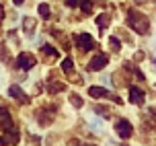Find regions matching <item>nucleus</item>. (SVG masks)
<instances>
[{
    "instance_id": "f3484780",
    "label": "nucleus",
    "mask_w": 156,
    "mask_h": 146,
    "mask_svg": "<svg viewBox=\"0 0 156 146\" xmlns=\"http://www.w3.org/2000/svg\"><path fill=\"white\" fill-rule=\"evenodd\" d=\"M109 43H111V47H113L115 52H117V49H119V47H121V43L117 41V37H111V39H109Z\"/></svg>"
},
{
    "instance_id": "a211bd4d",
    "label": "nucleus",
    "mask_w": 156,
    "mask_h": 146,
    "mask_svg": "<svg viewBox=\"0 0 156 146\" xmlns=\"http://www.w3.org/2000/svg\"><path fill=\"white\" fill-rule=\"evenodd\" d=\"M27 29H29V31L33 29V21H31V19H25V31H27Z\"/></svg>"
},
{
    "instance_id": "6e6552de",
    "label": "nucleus",
    "mask_w": 156,
    "mask_h": 146,
    "mask_svg": "<svg viewBox=\"0 0 156 146\" xmlns=\"http://www.w3.org/2000/svg\"><path fill=\"white\" fill-rule=\"evenodd\" d=\"M8 95H10V97H15V99H19V101H27V97H25V93L21 91V86H10V89H8Z\"/></svg>"
},
{
    "instance_id": "2eb2a0df",
    "label": "nucleus",
    "mask_w": 156,
    "mask_h": 146,
    "mask_svg": "<svg viewBox=\"0 0 156 146\" xmlns=\"http://www.w3.org/2000/svg\"><path fill=\"white\" fill-rule=\"evenodd\" d=\"M86 0H68V6L70 8H76V6H82Z\"/></svg>"
},
{
    "instance_id": "aec40b11",
    "label": "nucleus",
    "mask_w": 156,
    "mask_h": 146,
    "mask_svg": "<svg viewBox=\"0 0 156 146\" xmlns=\"http://www.w3.org/2000/svg\"><path fill=\"white\" fill-rule=\"evenodd\" d=\"M4 115H8V111L4 107H0V117H4Z\"/></svg>"
},
{
    "instance_id": "4468645a",
    "label": "nucleus",
    "mask_w": 156,
    "mask_h": 146,
    "mask_svg": "<svg viewBox=\"0 0 156 146\" xmlns=\"http://www.w3.org/2000/svg\"><path fill=\"white\" fill-rule=\"evenodd\" d=\"M70 101L74 103V107H82V99H80L78 95H74V93L70 95Z\"/></svg>"
},
{
    "instance_id": "39448f33",
    "label": "nucleus",
    "mask_w": 156,
    "mask_h": 146,
    "mask_svg": "<svg viewBox=\"0 0 156 146\" xmlns=\"http://www.w3.org/2000/svg\"><path fill=\"white\" fill-rule=\"evenodd\" d=\"M19 66H21L23 70L33 68V66H35V58H33L31 54H21L19 56Z\"/></svg>"
},
{
    "instance_id": "f03ea898",
    "label": "nucleus",
    "mask_w": 156,
    "mask_h": 146,
    "mask_svg": "<svg viewBox=\"0 0 156 146\" xmlns=\"http://www.w3.org/2000/svg\"><path fill=\"white\" fill-rule=\"evenodd\" d=\"M115 130H117V136L119 138H129L132 136V123L127 122V119H119L115 123Z\"/></svg>"
},
{
    "instance_id": "4be33fe9",
    "label": "nucleus",
    "mask_w": 156,
    "mask_h": 146,
    "mask_svg": "<svg viewBox=\"0 0 156 146\" xmlns=\"http://www.w3.org/2000/svg\"><path fill=\"white\" fill-rule=\"evenodd\" d=\"M12 2H15L16 6H21V4H23V0H12Z\"/></svg>"
},
{
    "instance_id": "6ab92c4d",
    "label": "nucleus",
    "mask_w": 156,
    "mask_h": 146,
    "mask_svg": "<svg viewBox=\"0 0 156 146\" xmlns=\"http://www.w3.org/2000/svg\"><path fill=\"white\" fill-rule=\"evenodd\" d=\"M82 10H84V13H90V2H88V0L82 4Z\"/></svg>"
},
{
    "instance_id": "f257e3e1",
    "label": "nucleus",
    "mask_w": 156,
    "mask_h": 146,
    "mask_svg": "<svg viewBox=\"0 0 156 146\" xmlns=\"http://www.w3.org/2000/svg\"><path fill=\"white\" fill-rule=\"evenodd\" d=\"M127 25H129L136 33H140V35L146 33L148 27H150L148 16H144L142 13H138V10H129V13H127Z\"/></svg>"
},
{
    "instance_id": "9b49d317",
    "label": "nucleus",
    "mask_w": 156,
    "mask_h": 146,
    "mask_svg": "<svg viewBox=\"0 0 156 146\" xmlns=\"http://www.w3.org/2000/svg\"><path fill=\"white\" fill-rule=\"evenodd\" d=\"M37 10H39V15L43 16V19H47V16H49V6H47L45 2H41V4H39V8H37Z\"/></svg>"
},
{
    "instance_id": "dca6fc26",
    "label": "nucleus",
    "mask_w": 156,
    "mask_h": 146,
    "mask_svg": "<svg viewBox=\"0 0 156 146\" xmlns=\"http://www.w3.org/2000/svg\"><path fill=\"white\" fill-rule=\"evenodd\" d=\"M43 52H45L47 56H58V52H55V49H54V47H51V46H47V43H45V46H43Z\"/></svg>"
},
{
    "instance_id": "0eeeda50",
    "label": "nucleus",
    "mask_w": 156,
    "mask_h": 146,
    "mask_svg": "<svg viewBox=\"0 0 156 146\" xmlns=\"http://www.w3.org/2000/svg\"><path fill=\"white\" fill-rule=\"evenodd\" d=\"M88 95L94 97V99H101V97H107L109 91H107V89H103V86H90V89H88Z\"/></svg>"
},
{
    "instance_id": "1a4fd4ad",
    "label": "nucleus",
    "mask_w": 156,
    "mask_h": 146,
    "mask_svg": "<svg viewBox=\"0 0 156 146\" xmlns=\"http://www.w3.org/2000/svg\"><path fill=\"white\" fill-rule=\"evenodd\" d=\"M0 126H2V130H12L15 128V123H12V119H10V115H4L2 117V122H0Z\"/></svg>"
},
{
    "instance_id": "423d86ee",
    "label": "nucleus",
    "mask_w": 156,
    "mask_h": 146,
    "mask_svg": "<svg viewBox=\"0 0 156 146\" xmlns=\"http://www.w3.org/2000/svg\"><path fill=\"white\" fill-rule=\"evenodd\" d=\"M129 101L132 103H144V93H142V89H138V86H132L129 89Z\"/></svg>"
},
{
    "instance_id": "412c9836",
    "label": "nucleus",
    "mask_w": 156,
    "mask_h": 146,
    "mask_svg": "<svg viewBox=\"0 0 156 146\" xmlns=\"http://www.w3.org/2000/svg\"><path fill=\"white\" fill-rule=\"evenodd\" d=\"M2 19H4V8L0 6V23H2Z\"/></svg>"
},
{
    "instance_id": "ddd939ff",
    "label": "nucleus",
    "mask_w": 156,
    "mask_h": 146,
    "mask_svg": "<svg viewBox=\"0 0 156 146\" xmlns=\"http://www.w3.org/2000/svg\"><path fill=\"white\" fill-rule=\"evenodd\" d=\"M60 91H64L62 82H51V85H49V93H60Z\"/></svg>"
},
{
    "instance_id": "20e7f679",
    "label": "nucleus",
    "mask_w": 156,
    "mask_h": 146,
    "mask_svg": "<svg viewBox=\"0 0 156 146\" xmlns=\"http://www.w3.org/2000/svg\"><path fill=\"white\" fill-rule=\"evenodd\" d=\"M107 62H109V56L99 54V56H94L93 60H90L88 68H90V70H101V68H105V66H107Z\"/></svg>"
},
{
    "instance_id": "9d476101",
    "label": "nucleus",
    "mask_w": 156,
    "mask_h": 146,
    "mask_svg": "<svg viewBox=\"0 0 156 146\" xmlns=\"http://www.w3.org/2000/svg\"><path fill=\"white\" fill-rule=\"evenodd\" d=\"M97 25H99L101 29H105V27L109 25V15H105V13H103V15H99V16H97Z\"/></svg>"
},
{
    "instance_id": "7ed1b4c3",
    "label": "nucleus",
    "mask_w": 156,
    "mask_h": 146,
    "mask_svg": "<svg viewBox=\"0 0 156 146\" xmlns=\"http://www.w3.org/2000/svg\"><path fill=\"white\" fill-rule=\"evenodd\" d=\"M76 43L82 47L84 52H88V49H93V47H94V39L90 37L88 33H82V35H76Z\"/></svg>"
},
{
    "instance_id": "f8f14e48",
    "label": "nucleus",
    "mask_w": 156,
    "mask_h": 146,
    "mask_svg": "<svg viewBox=\"0 0 156 146\" xmlns=\"http://www.w3.org/2000/svg\"><path fill=\"white\" fill-rule=\"evenodd\" d=\"M72 66H74V62H72L70 58H66V60L62 62V70H64V72H70V70H72Z\"/></svg>"
}]
</instances>
